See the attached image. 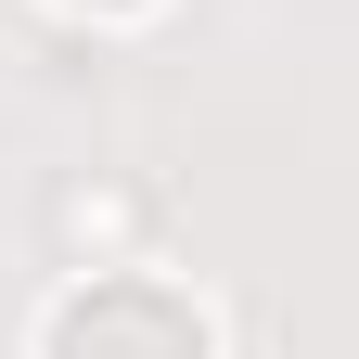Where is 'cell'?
Wrapping results in <instances>:
<instances>
[{"label": "cell", "mask_w": 359, "mask_h": 359, "mask_svg": "<svg viewBox=\"0 0 359 359\" xmlns=\"http://www.w3.org/2000/svg\"><path fill=\"white\" fill-rule=\"evenodd\" d=\"M52 359H205V321H180V308L142 295V283H116V295H77L65 308Z\"/></svg>", "instance_id": "6da1fadb"}]
</instances>
